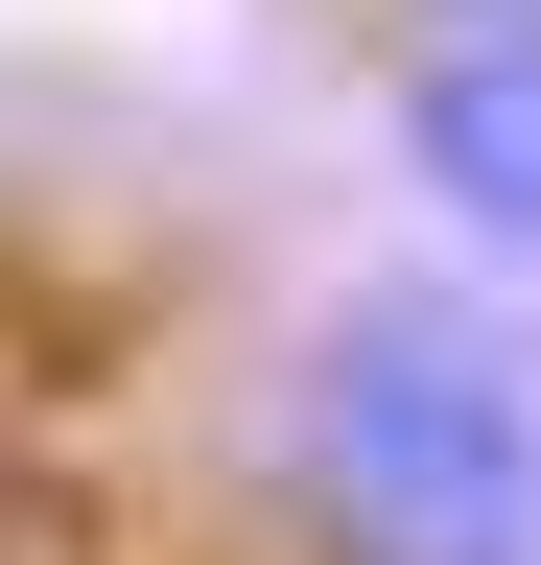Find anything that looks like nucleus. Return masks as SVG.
Instances as JSON below:
<instances>
[{"label":"nucleus","mask_w":541,"mask_h":565,"mask_svg":"<svg viewBox=\"0 0 541 565\" xmlns=\"http://www.w3.org/2000/svg\"><path fill=\"white\" fill-rule=\"evenodd\" d=\"M377 141H400V189H424V236L470 282H541V24L377 47Z\"/></svg>","instance_id":"obj_2"},{"label":"nucleus","mask_w":541,"mask_h":565,"mask_svg":"<svg viewBox=\"0 0 541 565\" xmlns=\"http://www.w3.org/2000/svg\"><path fill=\"white\" fill-rule=\"evenodd\" d=\"M377 47H470V24H541V0H354Z\"/></svg>","instance_id":"obj_3"},{"label":"nucleus","mask_w":541,"mask_h":565,"mask_svg":"<svg viewBox=\"0 0 541 565\" xmlns=\"http://www.w3.org/2000/svg\"><path fill=\"white\" fill-rule=\"evenodd\" d=\"M259 494L306 565H541V353L470 282H329L259 377Z\"/></svg>","instance_id":"obj_1"}]
</instances>
